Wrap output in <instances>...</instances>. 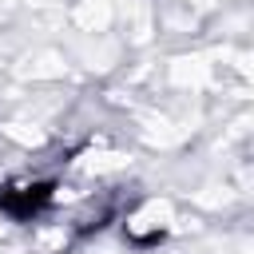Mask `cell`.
Here are the masks:
<instances>
[{
	"mask_svg": "<svg viewBox=\"0 0 254 254\" xmlns=\"http://www.w3.org/2000/svg\"><path fill=\"white\" fill-rule=\"evenodd\" d=\"M60 179H24V183H0V214L16 226H32L56 206Z\"/></svg>",
	"mask_w": 254,
	"mask_h": 254,
	"instance_id": "cell-1",
	"label": "cell"
}]
</instances>
